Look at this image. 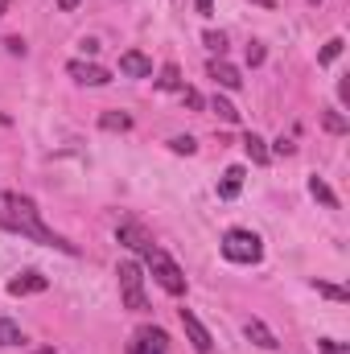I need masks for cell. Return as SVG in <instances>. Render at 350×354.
I'll use <instances>...</instances> for the list:
<instances>
[{"label": "cell", "mask_w": 350, "mask_h": 354, "mask_svg": "<svg viewBox=\"0 0 350 354\" xmlns=\"http://www.w3.org/2000/svg\"><path fill=\"white\" fill-rule=\"evenodd\" d=\"M0 227H4V231H12V235H21V239H33V243H42V248H54V252L79 256V248H75L71 239H62L54 227H46V223H42V214H37L33 198H25V194H4Z\"/></svg>", "instance_id": "cell-1"}, {"label": "cell", "mask_w": 350, "mask_h": 354, "mask_svg": "<svg viewBox=\"0 0 350 354\" xmlns=\"http://www.w3.org/2000/svg\"><path fill=\"white\" fill-rule=\"evenodd\" d=\"M140 256H145V264H149V272H153V280H157L169 297H181V292H185V276H181V268H177L157 243H149Z\"/></svg>", "instance_id": "cell-2"}, {"label": "cell", "mask_w": 350, "mask_h": 354, "mask_svg": "<svg viewBox=\"0 0 350 354\" xmlns=\"http://www.w3.org/2000/svg\"><path fill=\"white\" fill-rule=\"evenodd\" d=\"M223 256L231 260V264H260L264 256V243L256 231H243V227H231L227 235H223Z\"/></svg>", "instance_id": "cell-3"}, {"label": "cell", "mask_w": 350, "mask_h": 354, "mask_svg": "<svg viewBox=\"0 0 350 354\" xmlns=\"http://www.w3.org/2000/svg\"><path fill=\"white\" fill-rule=\"evenodd\" d=\"M116 280H120V301H124V309L145 313V309H149V297H145V276H140V264L124 260V264L116 268Z\"/></svg>", "instance_id": "cell-4"}, {"label": "cell", "mask_w": 350, "mask_h": 354, "mask_svg": "<svg viewBox=\"0 0 350 354\" xmlns=\"http://www.w3.org/2000/svg\"><path fill=\"white\" fill-rule=\"evenodd\" d=\"M177 317H181V330H185V338L194 342V351H198V354H210V351H214V338H210V330L194 317V309H181Z\"/></svg>", "instance_id": "cell-5"}, {"label": "cell", "mask_w": 350, "mask_h": 354, "mask_svg": "<svg viewBox=\"0 0 350 354\" xmlns=\"http://www.w3.org/2000/svg\"><path fill=\"white\" fill-rule=\"evenodd\" d=\"M128 354H169V338H165V330H157V326L140 330V334L128 342Z\"/></svg>", "instance_id": "cell-6"}, {"label": "cell", "mask_w": 350, "mask_h": 354, "mask_svg": "<svg viewBox=\"0 0 350 354\" xmlns=\"http://www.w3.org/2000/svg\"><path fill=\"white\" fill-rule=\"evenodd\" d=\"M66 75H71L75 83H83V87H107V83H111V75H107L103 66L83 62V58H79V62H71V66H66Z\"/></svg>", "instance_id": "cell-7"}, {"label": "cell", "mask_w": 350, "mask_h": 354, "mask_svg": "<svg viewBox=\"0 0 350 354\" xmlns=\"http://www.w3.org/2000/svg\"><path fill=\"white\" fill-rule=\"evenodd\" d=\"M120 75H128V79H149V75H153V58L140 54V50H124V54H120Z\"/></svg>", "instance_id": "cell-8"}, {"label": "cell", "mask_w": 350, "mask_h": 354, "mask_svg": "<svg viewBox=\"0 0 350 354\" xmlns=\"http://www.w3.org/2000/svg\"><path fill=\"white\" fill-rule=\"evenodd\" d=\"M46 288H50V280L42 272H21V276L8 280V292L12 297H29V292H46Z\"/></svg>", "instance_id": "cell-9"}, {"label": "cell", "mask_w": 350, "mask_h": 354, "mask_svg": "<svg viewBox=\"0 0 350 354\" xmlns=\"http://www.w3.org/2000/svg\"><path fill=\"white\" fill-rule=\"evenodd\" d=\"M206 75L219 83L223 91H235V87H243V79H239V71L231 66V62H223V58H214L210 66H206Z\"/></svg>", "instance_id": "cell-10"}, {"label": "cell", "mask_w": 350, "mask_h": 354, "mask_svg": "<svg viewBox=\"0 0 350 354\" xmlns=\"http://www.w3.org/2000/svg\"><path fill=\"white\" fill-rule=\"evenodd\" d=\"M116 239H120L124 248H132V252H145V248L153 243V239L145 235V227H140V223H120V227H116Z\"/></svg>", "instance_id": "cell-11"}, {"label": "cell", "mask_w": 350, "mask_h": 354, "mask_svg": "<svg viewBox=\"0 0 350 354\" xmlns=\"http://www.w3.org/2000/svg\"><path fill=\"white\" fill-rule=\"evenodd\" d=\"M243 334H248V342H256L260 351H276V346H280V342H276V334L264 326L260 317H248V322H243Z\"/></svg>", "instance_id": "cell-12"}, {"label": "cell", "mask_w": 350, "mask_h": 354, "mask_svg": "<svg viewBox=\"0 0 350 354\" xmlns=\"http://www.w3.org/2000/svg\"><path fill=\"white\" fill-rule=\"evenodd\" d=\"M243 165H231L227 174H223V181H219V198H235L239 189H243Z\"/></svg>", "instance_id": "cell-13"}, {"label": "cell", "mask_w": 350, "mask_h": 354, "mask_svg": "<svg viewBox=\"0 0 350 354\" xmlns=\"http://www.w3.org/2000/svg\"><path fill=\"white\" fill-rule=\"evenodd\" d=\"M99 128H103V132H128V128H132V115H128V111H103V115H99Z\"/></svg>", "instance_id": "cell-14"}, {"label": "cell", "mask_w": 350, "mask_h": 354, "mask_svg": "<svg viewBox=\"0 0 350 354\" xmlns=\"http://www.w3.org/2000/svg\"><path fill=\"white\" fill-rule=\"evenodd\" d=\"M243 153H248V157H252L256 165H268V161H272V153H268V145H264V140L256 136V132H248V136H243Z\"/></svg>", "instance_id": "cell-15"}, {"label": "cell", "mask_w": 350, "mask_h": 354, "mask_svg": "<svg viewBox=\"0 0 350 354\" xmlns=\"http://www.w3.org/2000/svg\"><path fill=\"white\" fill-rule=\"evenodd\" d=\"M210 111H214L223 124H239V107H235L231 99H223V95H214V99H210Z\"/></svg>", "instance_id": "cell-16"}, {"label": "cell", "mask_w": 350, "mask_h": 354, "mask_svg": "<svg viewBox=\"0 0 350 354\" xmlns=\"http://www.w3.org/2000/svg\"><path fill=\"white\" fill-rule=\"evenodd\" d=\"M309 194H313V198H317L322 206H330V210H338V194H334V189H330V185H326L322 177H309Z\"/></svg>", "instance_id": "cell-17"}, {"label": "cell", "mask_w": 350, "mask_h": 354, "mask_svg": "<svg viewBox=\"0 0 350 354\" xmlns=\"http://www.w3.org/2000/svg\"><path fill=\"white\" fill-rule=\"evenodd\" d=\"M25 338H21V326L17 322H8V317H0V351H8V346H21Z\"/></svg>", "instance_id": "cell-18"}, {"label": "cell", "mask_w": 350, "mask_h": 354, "mask_svg": "<svg viewBox=\"0 0 350 354\" xmlns=\"http://www.w3.org/2000/svg\"><path fill=\"white\" fill-rule=\"evenodd\" d=\"M157 87H161V91H181V71H177V62H165V66H161Z\"/></svg>", "instance_id": "cell-19"}, {"label": "cell", "mask_w": 350, "mask_h": 354, "mask_svg": "<svg viewBox=\"0 0 350 354\" xmlns=\"http://www.w3.org/2000/svg\"><path fill=\"white\" fill-rule=\"evenodd\" d=\"M313 288L322 292V297H330V301H338V305H347L350 292L342 288V284H330V280H313Z\"/></svg>", "instance_id": "cell-20"}, {"label": "cell", "mask_w": 350, "mask_h": 354, "mask_svg": "<svg viewBox=\"0 0 350 354\" xmlns=\"http://www.w3.org/2000/svg\"><path fill=\"white\" fill-rule=\"evenodd\" d=\"M322 124H326V132H334V136H347V115H342V111H326V115H322Z\"/></svg>", "instance_id": "cell-21"}, {"label": "cell", "mask_w": 350, "mask_h": 354, "mask_svg": "<svg viewBox=\"0 0 350 354\" xmlns=\"http://www.w3.org/2000/svg\"><path fill=\"white\" fill-rule=\"evenodd\" d=\"M202 41H206V50H210V54H219V58L227 54V37H223L219 29H206V33H202Z\"/></svg>", "instance_id": "cell-22"}, {"label": "cell", "mask_w": 350, "mask_h": 354, "mask_svg": "<svg viewBox=\"0 0 350 354\" xmlns=\"http://www.w3.org/2000/svg\"><path fill=\"white\" fill-rule=\"evenodd\" d=\"M342 46H347V41H342V37H330V41H326V50H322V54H317V62H322V66H330V62H334V58H338V54H342Z\"/></svg>", "instance_id": "cell-23"}, {"label": "cell", "mask_w": 350, "mask_h": 354, "mask_svg": "<svg viewBox=\"0 0 350 354\" xmlns=\"http://www.w3.org/2000/svg\"><path fill=\"white\" fill-rule=\"evenodd\" d=\"M169 149L181 153V157H194V153H198V140H194V136H174V140H169Z\"/></svg>", "instance_id": "cell-24"}, {"label": "cell", "mask_w": 350, "mask_h": 354, "mask_svg": "<svg viewBox=\"0 0 350 354\" xmlns=\"http://www.w3.org/2000/svg\"><path fill=\"white\" fill-rule=\"evenodd\" d=\"M181 103H185L190 111H202V95H198L194 87H181Z\"/></svg>", "instance_id": "cell-25"}, {"label": "cell", "mask_w": 350, "mask_h": 354, "mask_svg": "<svg viewBox=\"0 0 350 354\" xmlns=\"http://www.w3.org/2000/svg\"><path fill=\"white\" fill-rule=\"evenodd\" d=\"M293 149H297V145H293V140H284V136H280V140H276V145H272V149H268V153H272V157H293Z\"/></svg>", "instance_id": "cell-26"}, {"label": "cell", "mask_w": 350, "mask_h": 354, "mask_svg": "<svg viewBox=\"0 0 350 354\" xmlns=\"http://www.w3.org/2000/svg\"><path fill=\"white\" fill-rule=\"evenodd\" d=\"M317 351H322V354H350L347 346H342V342H334V338H322V342H317Z\"/></svg>", "instance_id": "cell-27"}, {"label": "cell", "mask_w": 350, "mask_h": 354, "mask_svg": "<svg viewBox=\"0 0 350 354\" xmlns=\"http://www.w3.org/2000/svg\"><path fill=\"white\" fill-rule=\"evenodd\" d=\"M264 54H268V50H264L260 41H252V46H248V66H260Z\"/></svg>", "instance_id": "cell-28"}, {"label": "cell", "mask_w": 350, "mask_h": 354, "mask_svg": "<svg viewBox=\"0 0 350 354\" xmlns=\"http://www.w3.org/2000/svg\"><path fill=\"white\" fill-rule=\"evenodd\" d=\"M4 50H8V54H25V41H21V37H4Z\"/></svg>", "instance_id": "cell-29"}, {"label": "cell", "mask_w": 350, "mask_h": 354, "mask_svg": "<svg viewBox=\"0 0 350 354\" xmlns=\"http://www.w3.org/2000/svg\"><path fill=\"white\" fill-rule=\"evenodd\" d=\"M194 4H198V12H202V17H210V12H214V0H194Z\"/></svg>", "instance_id": "cell-30"}, {"label": "cell", "mask_w": 350, "mask_h": 354, "mask_svg": "<svg viewBox=\"0 0 350 354\" xmlns=\"http://www.w3.org/2000/svg\"><path fill=\"white\" fill-rule=\"evenodd\" d=\"M83 54H99V41L95 37H83Z\"/></svg>", "instance_id": "cell-31"}, {"label": "cell", "mask_w": 350, "mask_h": 354, "mask_svg": "<svg viewBox=\"0 0 350 354\" xmlns=\"http://www.w3.org/2000/svg\"><path fill=\"white\" fill-rule=\"evenodd\" d=\"M58 8H62V12H75V8H79V0H58Z\"/></svg>", "instance_id": "cell-32"}, {"label": "cell", "mask_w": 350, "mask_h": 354, "mask_svg": "<svg viewBox=\"0 0 350 354\" xmlns=\"http://www.w3.org/2000/svg\"><path fill=\"white\" fill-rule=\"evenodd\" d=\"M252 4H264V8H276V0H252Z\"/></svg>", "instance_id": "cell-33"}, {"label": "cell", "mask_w": 350, "mask_h": 354, "mask_svg": "<svg viewBox=\"0 0 350 354\" xmlns=\"http://www.w3.org/2000/svg\"><path fill=\"white\" fill-rule=\"evenodd\" d=\"M4 12H8V0H0V17H4Z\"/></svg>", "instance_id": "cell-34"}, {"label": "cell", "mask_w": 350, "mask_h": 354, "mask_svg": "<svg viewBox=\"0 0 350 354\" xmlns=\"http://www.w3.org/2000/svg\"><path fill=\"white\" fill-rule=\"evenodd\" d=\"M0 124H8V115H0Z\"/></svg>", "instance_id": "cell-35"}, {"label": "cell", "mask_w": 350, "mask_h": 354, "mask_svg": "<svg viewBox=\"0 0 350 354\" xmlns=\"http://www.w3.org/2000/svg\"><path fill=\"white\" fill-rule=\"evenodd\" d=\"M309 4H322V0H309Z\"/></svg>", "instance_id": "cell-36"}]
</instances>
